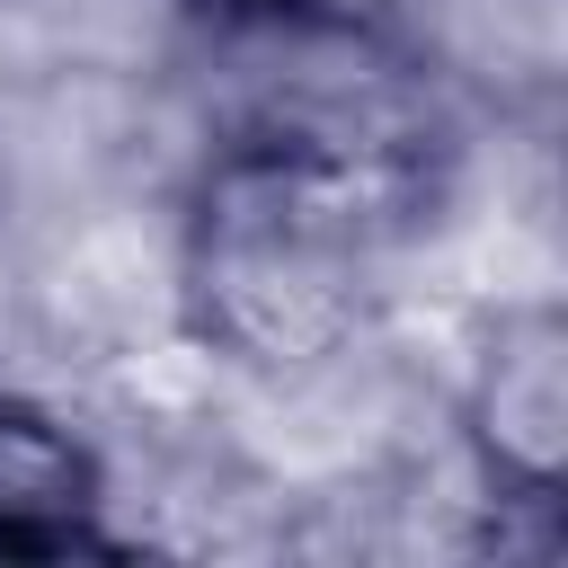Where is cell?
I'll return each instance as SVG.
<instances>
[{
	"mask_svg": "<svg viewBox=\"0 0 568 568\" xmlns=\"http://www.w3.org/2000/svg\"><path fill=\"white\" fill-rule=\"evenodd\" d=\"M408 195V133L346 106L266 115L195 204V311L248 364H302L355 328L364 275Z\"/></svg>",
	"mask_w": 568,
	"mask_h": 568,
	"instance_id": "1",
	"label": "cell"
},
{
	"mask_svg": "<svg viewBox=\"0 0 568 568\" xmlns=\"http://www.w3.org/2000/svg\"><path fill=\"white\" fill-rule=\"evenodd\" d=\"M98 462L44 408L0 399V559H62L98 541Z\"/></svg>",
	"mask_w": 568,
	"mask_h": 568,
	"instance_id": "2",
	"label": "cell"
},
{
	"mask_svg": "<svg viewBox=\"0 0 568 568\" xmlns=\"http://www.w3.org/2000/svg\"><path fill=\"white\" fill-rule=\"evenodd\" d=\"M559 426H568L559 328L532 320L524 337L497 346V373H488V444H497V462H515L532 488H550V470H559Z\"/></svg>",
	"mask_w": 568,
	"mask_h": 568,
	"instance_id": "3",
	"label": "cell"
}]
</instances>
